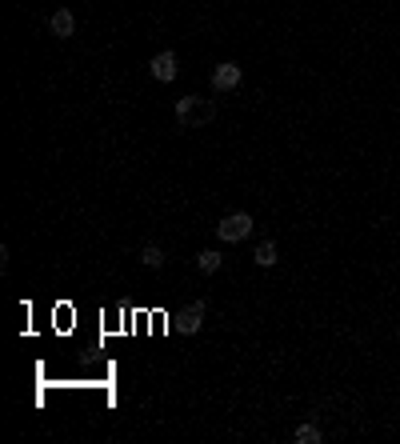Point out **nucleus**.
Segmentation results:
<instances>
[{"instance_id":"2","label":"nucleus","mask_w":400,"mask_h":444,"mask_svg":"<svg viewBox=\"0 0 400 444\" xmlns=\"http://www.w3.org/2000/svg\"><path fill=\"white\" fill-rule=\"evenodd\" d=\"M256 224L248 212H228L221 224H216V237L224 240V244H237V240H248V232H253Z\"/></svg>"},{"instance_id":"10","label":"nucleus","mask_w":400,"mask_h":444,"mask_svg":"<svg viewBox=\"0 0 400 444\" xmlns=\"http://www.w3.org/2000/svg\"><path fill=\"white\" fill-rule=\"evenodd\" d=\"M141 264H148V269H160V264H164V253H160L157 244H144V248H141Z\"/></svg>"},{"instance_id":"7","label":"nucleus","mask_w":400,"mask_h":444,"mask_svg":"<svg viewBox=\"0 0 400 444\" xmlns=\"http://www.w3.org/2000/svg\"><path fill=\"white\" fill-rule=\"evenodd\" d=\"M253 260L260 264V269H272V264L280 260V248H276L272 240H260V244H256V253H253Z\"/></svg>"},{"instance_id":"3","label":"nucleus","mask_w":400,"mask_h":444,"mask_svg":"<svg viewBox=\"0 0 400 444\" xmlns=\"http://www.w3.org/2000/svg\"><path fill=\"white\" fill-rule=\"evenodd\" d=\"M148 72H152V80H160V84H173L176 72H180V61H176V52H157L152 61H148Z\"/></svg>"},{"instance_id":"8","label":"nucleus","mask_w":400,"mask_h":444,"mask_svg":"<svg viewBox=\"0 0 400 444\" xmlns=\"http://www.w3.org/2000/svg\"><path fill=\"white\" fill-rule=\"evenodd\" d=\"M224 256L216 253V248H205V253H196V269L205 272V276H212V272H221Z\"/></svg>"},{"instance_id":"1","label":"nucleus","mask_w":400,"mask_h":444,"mask_svg":"<svg viewBox=\"0 0 400 444\" xmlns=\"http://www.w3.org/2000/svg\"><path fill=\"white\" fill-rule=\"evenodd\" d=\"M176 120H180V128H205L216 120V104L208 96H180L176 100Z\"/></svg>"},{"instance_id":"6","label":"nucleus","mask_w":400,"mask_h":444,"mask_svg":"<svg viewBox=\"0 0 400 444\" xmlns=\"http://www.w3.org/2000/svg\"><path fill=\"white\" fill-rule=\"evenodd\" d=\"M48 29L56 32V40H68L77 32V16L68 13V8H56V13L48 16Z\"/></svg>"},{"instance_id":"9","label":"nucleus","mask_w":400,"mask_h":444,"mask_svg":"<svg viewBox=\"0 0 400 444\" xmlns=\"http://www.w3.org/2000/svg\"><path fill=\"white\" fill-rule=\"evenodd\" d=\"M292 441L296 444H320V429L317 425H301V429L292 432Z\"/></svg>"},{"instance_id":"5","label":"nucleus","mask_w":400,"mask_h":444,"mask_svg":"<svg viewBox=\"0 0 400 444\" xmlns=\"http://www.w3.org/2000/svg\"><path fill=\"white\" fill-rule=\"evenodd\" d=\"M200 324H205V301H192L184 312H180V320H176V328L184 336H192V333H200Z\"/></svg>"},{"instance_id":"4","label":"nucleus","mask_w":400,"mask_h":444,"mask_svg":"<svg viewBox=\"0 0 400 444\" xmlns=\"http://www.w3.org/2000/svg\"><path fill=\"white\" fill-rule=\"evenodd\" d=\"M237 84H240V64L237 61H224L212 68V88H216V93H232Z\"/></svg>"}]
</instances>
